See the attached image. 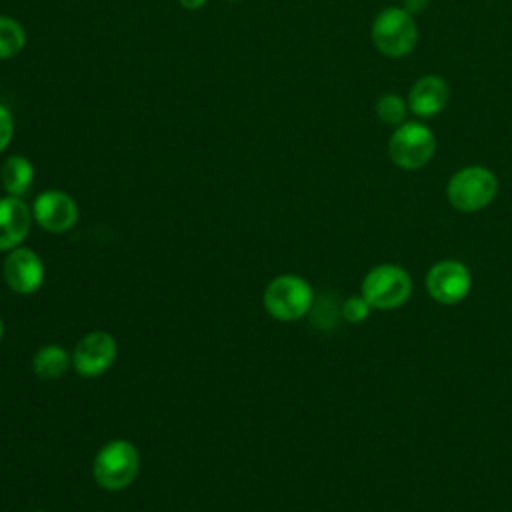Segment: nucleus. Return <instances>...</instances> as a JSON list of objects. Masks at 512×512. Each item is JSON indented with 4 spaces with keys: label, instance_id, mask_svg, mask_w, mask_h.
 I'll return each mask as SVG.
<instances>
[{
    "label": "nucleus",
    "instance_id": "nucleus-22",
    "mask_svg": "<svg viewBox=\"0 0 512 512\" xmlns=\"http://www.w3.org/2000/svg\"><path fill=\"white\" fill-rule=\"evenodd\" d=\"M38 512H40V510H38Z\"/></svg>",
    "mask_w": 512,
    "mask_h": 512
},
{
    "label": "nucleus",
    "instance_id": "nucleus-17",
    "mask_svg": "<svg viewBox=\"0 0 512 512\" xmlns=\"http://www.w3.org/2000/svg\"><path fill=\"white\" fill-rule=\"evenodd\" d=\"M370 308H372V306L362 298V294H360V296H352V298H348V300L344 302V306H342V316H344L348 322L356 324V322H362V320L368 318Z\"/></svg>",
    "mask_w": 512,
    "mask_h": 512
},
{
    "label": "nucleus",
    "instance_id": "nucleus-8",
    "mask_svg": "<svg viewBox=\"0 0 512 512\" xmlns=\"http://www.w3.org/2000/svg\"><path fill=\"white\" fill-rule=\"evenodd\" d=\"M472 288L470 270L458 260H440L426 274V290L440 304L462 302Z\"/></svg>",
    "mask_w": 512,
    "mask_h": 512
},
{
    "label": "nucleus",
    "instance_id": "nucleus-9",
    "mask_svg": "<svg viewBox=\"0 0 512 512\" xmlns=\"http://www.w3.org/2000/svg\"><path fill=\"white\" fill-rule=\"evenodd\" d=\"M2 276L8 288L16 294H32L44 282L42 258L30 248H12L4 260Z\"/></svg>",
    "mask_w": 512,
    "mask_h": 512
},
{
    "label": "nucleus",
    "instance_id": "nucleus-21",
    "mask_svg": "<svg viewBox=\"0 0 512 512\" xmlns=\"http://www.w3.org/2000/svg\"><path fill=\"white\" fill-rule=\"evenodd\" d=\"M2 334H4V322H2V318H0V340H2Z\"/></svg>",
    "mask_w": 512,
    "mask_h": 512
},
{
    "label": "nucleus",
    "instance_id": "nucleus-3",
    "mask_svg": "<svg viewBox=\"0 0 512 512\" xmlns=\"http://www.w3.org/2000/svg\"><path fill=\"white\" fill-rule=\"evenodd\" d=\"M498 192V180L492 170L484 166H466L458 170L448 186V202L460 212H478L486 208Z\"/></svg>",
    "mask_w": 512,
    "mask_h": 512
},
{
    "label": "nucleus",
    "instance_id": "nucleus-2",
    "mask_svg": "<svg viewBox=\"0 0 512 512\" xmlns=\"http://www.w3.org/2000/svg\"><path fill=\"white\" fill-rule=\"evenodd\" d=\"M266 312L282 322H292L308 314L314 302L312 286L296 274H280L264 288Z\"/></svg>",
    "mask_w": 512,
    "mask_h": 512
},
{
    "label": "nucleus",
    "instance_id": "nucleus-14",
    "mask_svg": "<svg viewBox=\"0 0 512 512\" xmlns=\"http://www.w3.org/2000/svg\"><path fill=\"white\" fill-rule=\"evenodd\" d=\"M2 186L8 196H22L34 180V166L24 156H10L0 170Z\"/></svg>",
    "mask_w": 512,
    "mask_h": 512
},
{
    "label": "nucleus",
    "instance_id": "nucleus-20",
    "mask_svg": "<svg viewBox=\"0 0 512 512\" xmlns=\"http://www.w3.org/2000/svg\"><path fill=\"white\" fill-rule=\"evenodd\" d=\"M206 2H208V0H178V4H180L182 8H186V10H198V8H202Z\"/></svg>",
    "mask_w": 512,
    "mask_h": 512
},
{
    "label": "nucleus",
    "instance_id": "nucleus-13",
    "mask_svg": "<svg viewBox=\"0 0 512 512\" xmlns=\"http://www.w3.org/2000/svg\"><path fill=\"white\" fill-rule=\"evenodd\" d=\"M72 358L70 354L58 344L42 346L32 358V370L42 380H58L70 368Z\"/></svg>",
    "mask_w": 512,
    "mask_h": 512
},
{
    "label": "nucleus",
    "instance_id": "nucleus-5",
    "mask_svg": "<svg viewBox=\"0 0 512 512\" xmlns=\"http://www.w3.org/2000/svg\"><path fill=\"white\" fill-rule=\"evenodd\" d=\"M372 42L382 54L390 58L410 54L418 42V28L414 18L404 8L390 6L382 10L372 24Z\"/></svg>",
    "mask_w": 512,
    "mask_h": 512
},
{
    "label": "nucleus",
    "instance_id": "nucleus-1",
    "mask_svg": "<svg viewBox=\"0 0 512 512\" xmlns=\"http://www.w3.org/2000/svg\"><path fill=\"white\" fill-rule=\"evenodd\" d=\"M140 470V454L128 440H110L94 456L92 474L100 488L118 492L128 488Z\"/></svg>",
    "mask_w": 512,
    "mask_h": 512
},
{
    "label": "nucleus",
    "instance_id": "nucleus-15",
    "mask_svg": "<svg viewBox=\"0 0 512 512\" xmlns=\"http://www.w3.org/2000/svg\"><path fill=\"white\" fill-rule=\"evenodd\" d=\"M26 44V32L14 18L0 16V58L16 56Z\"/></svg>",
    "mask_w": 512,
    "mask_h": 512
},
{
    "label": "nucleus",
    "instance_id": "nucleus-16",
    "mask_svg": "<svg viewBox=\"0 0 512 512\" xmlns=\"http://www.w3.org/2000/svg\"><path fill=\"white\" fill-rule=\"evenodd\" d=\"M376 114L382 122L400 126L406 118V102L398 94H382L376 102Z\"/></svg>",
    "mask_w": 512,
    "mask_h": 512
},
{
    "label": "nucleus",
    "instance_id": "nucleus-12",
    "mask_svg": "<svg viewBox=\"0 0 512 512\" xmlns=\"http://www.w3.org/2000/svg\"><path fill=\"white\" fill-rule=\"evenodd\" d=\"M448 84L442 76L428 74L418 78L408 94V108L422 118L436 116L448 104Z\"/></svg>",
    "mask_w": 512,
    "mask_h": 512
},
{
    "label": "nucleus",
    "instance_id": "nucleus-11",
    "mask_svg": "<svg viewBox=\"0 0 512 512\" xmlns=\"http://www.w3.org/2000/svg\"><path fill=\"white\" fill-rule=\"evenodd\" d=\"M32 212L20 196L0 198V250L18 248L28 236Z\"/></svg>",
    "mask_w": 512,
    "mask_h": 512
},
{
    "label": "nucleus",
    "instance_id": "nucleus-6",
    "mask_svg": "<svg viewBox=\"0 0 512 512\" xmlns=\"http://www.w3.org/2000/svg\"><path fill=\"white\" fill-rule=\"evenodd\" d=\"M436 150L434 134L420 122L400 124L388 142L392 162L404 170H418L430 162Z\"/></svg>",
    "mask_w": 512,
    "mask_h": 512
},
{
    "label": "nucleus",
    "instance_id": "nucleus-19",
    "mask_svg": "<svg viewBox=\"0 0 512 512\" xmlns=\"http://www.w3.org/2000/svg\"><path fill=\"white\" fill-rule=\"evenodd\" d=\"M428 4H430V0H402V8H404L410 16L424 12V10L428 8Z\"/></svg>",
    "mask_w": 512,
    "mask_h": 512
},
{
    "label": "nucleus",
    "instance_id": "nucleus-18",
    "mask_svg": "<svg viewBox=\"0 0 512 512\" xmlns=\"http://www.w3.org/2000/svg\"><path fill=\"white\" fill-rule=\"evenodd\" d=\"M12 134H14V120H12V114L8 112L6 106L0 104V152L6 150V146H8L10 140H12Z\"/></svg>",
    "mask_w": 512,
    "mask_h": 512
},
{
    "label": "nucleus",
    "instance_id": "nucleus-7",
    "mask_svg": "<svg viewBox=\"0 0 512 512\" xmlns=\"http://www.w3.org/2000/svg\"><path fill=\"white\" fill-rule=\"evenodd\" d=\"M118 344L112 334L104 330L88 332L78 340L72 352V366L84 378H96L104 374L116 360Z\"/></svg>",
    "mask_w": 512,
    "mask_h": 512
},
{
    "label": "nucleus",
    "instance_id": "nucleus-10",
    "mask_svg": "<svg viewBox=\"0 0 512 512\" xmlns=\"http://www.w3.org/2000/svg\"><path fill=\"white\" fill-rule=\"evenodd\" d=\"M32 218L46 232H66L78 220V206L72 196L62 190H46L42 192L32 206Z\"/></svg>",
    "mask_w": 512,
    "mask_h": 512
},
{
    "label": "nucleus",
    "instance_id": "nucleus-4",
    "mask_svg": "<svg viewBox=\"0 0 512 512\" xmlns=\"http://www.w3.org/2000/svg\"><path fill=\"white\" fill-rule=\"evenodd\" d=\"M362 298L378 310H394L412 294L410 274L396 264L374 266L362 280Z\"/></svg>",
    "mask_w": 512,
    "mask_h": 512
}]
</instances>
